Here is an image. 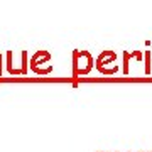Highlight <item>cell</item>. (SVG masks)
<instances>
[{"label": "cell", "instance_id": "1", "mask_svg": "<svg viewBox=\"0 0 152 152\" xmlns=\"http://www.w3.org/2000/svg\"><path fill=\"white\" fill-rule=\"evenodd\" d=\"M93 66H95V58L88 51H80V49L73 51V78L86 76L93 69Z\"/></svg>", "mask_w": 152, "mask_h": 152}, {"label": "cell", "instance_id": "2", "mask_svg": "<svg viewBox=\"0 0 152 152\" xmlns=\"http://www.w3.org/2000/svg\"><path fill=\"white\" fill-rule=\"evenodd\" d=\"M115 61H117V53L115 51H102L98 58L95 59V68H96L98 73H102L105 76H110V75H115V73H118V66L115 64Z\"/></svg>", "mask_w": 152, "mask_h": 152}, {"label": "cell", "instance_id": "3", "mask_svg": "<svg viewBox=\"0 0 152 152\" xmlns=\"http://www.w3.org/2000/svg\"><path fill=\"white\" fill-rule=\"evenodd\" d=\"M49 61H51V53L49 51H36L31 58H29V68L36 73V75H49V73H53V66H44L48 64Z\"/></svg>", "mask_w": 152, "mask_h": 152}, {"label": "cell", "instance_id": "4", "mask_svg": "<svg viewBox=\"0 0 152 152\" xmlns=\"http://www.w3.org/2000/svg\"><path fill=\"white\" fill-rule=\"evenodd\" d=\"M122 73L124 75H129V64H130V59L135 61H144V53L142 51H124L122 53Z\"/></svg>", "mask_w": 152, "mask_h": 152}, {"label": "cell", "instance_id": "5", "mask_svg": "<svg viewBox=\"0 0 152 152\" xmlns=\"http://www.w3.org/2000/svg\"><path fill=\"white\" fill-rule=\"evenodd\" d=\"M144 63H145L144 73H145V75H151V73H152V66H151V51H144Z\"/></svg>", "mask_w": 152, "mask_h": 152}, {"label": "cell", "instance_id": "6", "mask_svg": "<svg viewBox=\"0 0 152 152\" xmlns=\"http://www.w3.org/2000/svg\"><path fill=\"white\" fill-rule=\"evenodd\" d=\"M2 66H4V59H2V54H0V78H2Z\"/></svg>", "mask_w": 152, "mask_h": 152}]
</instances>
